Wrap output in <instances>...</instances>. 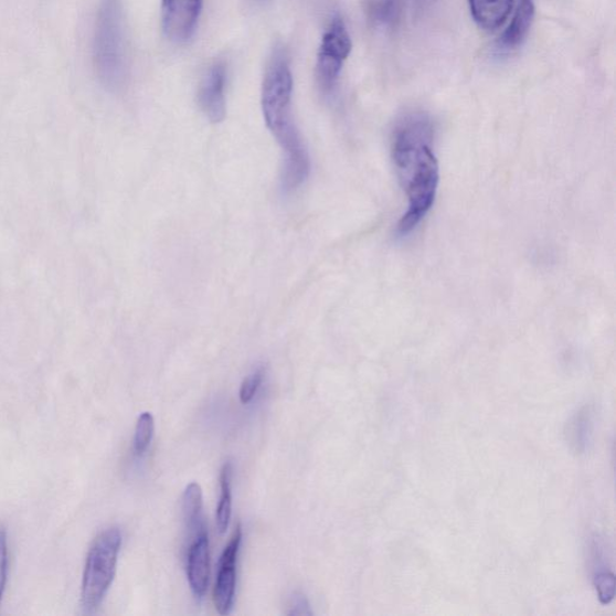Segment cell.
<instances>
[{
    "mask_svg": "<svg viewBox=\"0 0 616 616\" xmlns=\"http://www.w3.org/2000/svg\"><path fill=\"white\" fill-rule=\"evenodd\" d=\"M433 142L434 126L422 114L406 116L394 130L393 160L408 200L407 211L397 224L401 236L412 233L434 206L439 167Z\"/></svg>",
    "mask_w": 616,
    "mask_h": 616,
    "instance_id": "6da1fadb",
    "label": "cell"
},
{
    "mask_svg": "<svg viewBox=\"0 0 616 616\" xmlns=\"http://www.w3.org/2000/svg\"><path fill=\"white\" fill-rule=\"evenodd\" d=\"M293 75L288 51L277 45L267 63L262 106L267 128L284 152L283 190L299 189L311 171L310 156L291 115Z\"/></svg>",
    "mask_w": 616,
    "mask_h": 616,
    "instance_id": "7a4b0ae2",
    "label": "cell"
},
{
    "mask_svg": "<svg viewBox=\"0 0 616 616\" xmlns=\"http://www.w3.org/2000/svg\"><path fill=\"white\" fill-rule=\"evenodd\" d=\"M93 61L102 85L123 89L129 78V50L123 0H100L93 35Z\"/></svg>",
    "mask_w": 616,
    "mask_h": 616,
    "instance_id": "3957f363",
    "label": "cell"
},
{
    "mask_svg": "<svg viewBox=\"0 0 616 616\" xmlns=\"http://www.w3.org/2000/svg\"><path fill=\"white\" fill-rule=\"evenodd\" d=\"M120 545L123 534L117 528L104 530L92 543L83 581L82 599L86 613L96 612L109 592L116 574Z\"/></svg>",
    "mask_w": 616,
    "mask_h": 616,
    "instance_id": "277c9868",
    "label": "cell"
},
{
    "mask_svg": "<svg viewBox=\"0 0 616 616\" xmlns=\"http://www.w3.org/2000/svg\"><path fill=\"white\" fill-rule=\"evenodd\" d=\"M352 51V39L341 18H334L318 52L316 76L321 92L330 95L337 87L342 65Z\"/></svg>",
    "mask_w": 616,
    "mask_h": 616,
    "instance_id": "5b68a950",
    "label": "cell"
},
{
    "mask_svg": "<svg viewBox=\"0 0 616 616\" xmlns=\"http://www.w3.org/2000/svg\"><path fill=\"white\" fill-rule=\"evenodd\" d=\"M203 0H162L163 31L173 43H185L195 32Z\"/></svg>",
    "mask_w": 616,
    "mask_h": 616,
    "instance_id": "8992f818",
    "label": "cell"
},
{
    "mask_svg": "<svg viewBox=\"0 0 616 616\" xmlns=\"http://www.w3.org/2000/svg\"><path fill=\"white\" fill-rule=\"evenodd\" d=\"M241 541H243V530L237 525L233 538L224 549L220 559L216 585H214L213 601L221 615L231 614L236 588V564Z\"/></svg>",
    "mask_w": 616,
    "mask_h": 616,
    "instance_id": "52a82bcc",
    "label": "cell"
},
{
    "mask_svg": "<svg viewBox=\"0 0 616 616\" xmlns=\"http://www.w3.org/2000/svg\"><path fill=\"white\" fill-rule=\"evenodd\" d=\"M187 548V578L197 598L206 594L210 578V541L208 528L200 530L189 539Z\"/></svg>",
    "mask_w": 616,
    "mask_h": 616,
    "instance_id": "ba28073f",
    "label": "cell"
},
{
    "mask_svg": "<svg viewBox=\"0 0 616 616\" xmlns=\"http://www.w3.org/2000/svg\"><path fill=\"white\" fill-rule=\"evenodd\" d=\"M226 72L223 63H214L199 89V104L212 124H220L225 117Z\"/></svg>",
    "mask_w": 616,
    "mask_h": 616,
    "instance_id": "9c48e42d",
    "label": "cell"
},
{
    "mask_svg": "<svg viewBox=\"0 0 616 616\" xmlns=\"http://www.w3.org/2000/svg\"><path fill=\"white\" fill-rule=\"evenodd\" d=\"M533 19V0H519L512 22L500 36V49L502 51H512L518 49L528 36Z\"/></svg>",
    "mask_w": 616,
    "mask_h": 616,
    "instance_id": "30bf717a",
    "label": "cell"
},
{
    "mask_svg": "<svg viewBox=\"0 0 616 616\" xmlns=\"http://www.w3.org/2000/svg\"><path fill=\"white\" fill-rule=\"evenodd\" d=\"M514 0H470L471 12L480 29L498 30L510 17Z\"/></svg>",
    "mask_w": 616,
    "mask_h": 616,
    "instance_id": "8fae6325",
    "label": "cell"
},
{
    "mask_svg": "<svg viewBox=\"0 0 616 616\" xmlns=\"http://www.w3.org/2000/svg\"><path fill=\"white\" fill-rule=\"evenodd\" d=\"M182 513L189 539L206 528L203 516V491L198 484L185 488L182 497Z\"/></svg>",
    "mask_w": 616,
    "mask_h": 616,
    "instance_id": "7c38bea8",
    "label": "cell"
},
{
    "mask_svg": "<svg viewBox=\"0 0 616 616\" xmlns=\"http://www.w3.org/2000/svg\"><path fill=\"white\" fill-rule=\"evenodd\" d=\"M365 11L374 25L392 29L403 17L404 0H365Z\"/></svg>",
    "mask_w": 616,
    "mask_h": 616,
    "instance_id": "4fadbf2b",
    "label": "cell"
},
{
    "mask_svg": "<svg viewBox=\"0 0 616 616\" xmlns=\"http://www.w3.org/2000/svg\"><path fill=\"white\" fill-rule=\"evenodd\" d=\"M593 433V413L584 407L569 423L567 439L574 452L584 453L591 445Z\"/></svg>",
    "mask_w": 616,
    "mask_h": 616,
    "instance_id": "5bb4252c",
    "label": "cell"
},
{
    "mask_svg": "<svg viewBox=\"0 0 616 616\" xmlns=\"http://www.w3.org/2000/svg\"><path fill=\"white\" fill-rule=\"evenodd\" d=\"M232 480L233 465L227 461L221 471V499L216 514V525L221 534L227 530L232 518Z\"/></svg>",
    "mask_w": 616,
    "mask_h": 616,
    "instance_id": "9a60e30c",
    "label": "cell"
},
{
    "mask_svg": "<svg viewBox=\"0 0 616 616\" xmlns=\"http://www.w3.org/2000/svg\"><path fill=\"white\" fill-rule=\"evenodd\" d=\"M155 435L153 415L145 412L140 415L136 427V436H134V452L141 457L149 449Z\"/></svg>",
    "mask_w": 616,
    "mask_h": 616,
    "instance_id": "2e32d148",
    "label": "cell"
},
{
    "mask_svg": "<svg viewBox=\"0 0 616 616\" xmlns=\"http://www.w3.org/2000/svg\"><path fill=\"white\" fill-rule=\"evenodd\" d=\"M595 587L602 605H609L615 597V575L608 571H599L595 575Z\"/></svg>",
    "mask_w": 616,
    "mask_h": 616,
    "instance_id": "e0dca14e",
    "label": "cell"
},
{
    "mask_svg": "<svg viewBox=\"0 0 616 616\" xmlns=\"http://www.w3.org/2000/svg\"><path fill=\"white\" fill-rule=\"evenodd\" d=\"M264 380V369H257L253 373L249 374L241 384L240 387V400L241 403L247 405L251 403L254 396H256L262 383Z\"/></svg>",
    "mask_w": 616,
    "mask_h": 616,
    "instance_id": "ac0fdd59",
    "label": "cell"
},
{
    "mask_svg": "<svg viewBox=\"0 0 616 616\" xmlns=\"http://www.w3.org/2000/svg\"><path fill=\"white\" fill-rule=\"evenodd\" d=\"M9 569L8 534L4 528H0V599H2Z\"/></svg>",
    "mask_w": 616,
    "mask_h": 616,
    "instance_id": "d6986e66",
    "label": "cell"
},
{
    "mask_svg": "<svg viewBox=\"0 0 616 616\" xmlns=\"http://www.w3.org/2000/svg\"><path fill=\"white\" fill-rule=\"evenodd\" d=\"M288 615H312L310 604L304 594H296L291 597Z\"/></svg>",
    "mask_w": 616,
    "mask_h": 616,
    "instance_id": "ffe728a7",
    "label": "cell"
}]
</instances>
